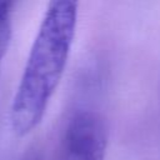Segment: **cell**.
Instances as JSON below:
<instances>
[{
    "label": "cell",
    "instance_id": "1",
    "mask_svg": "<svg viewBox=\"0 0 160 160\" xmlns=\"http://www.w3.org/2000/svg\"><path fill=\"white\" fill-rule=\"evenodd\" d=\"M78 25V2L48 5L10 106V126L25 136L41 122L69 61Z\"/></svg>",
    "mask_w": 160,
    "mask_h": 160
},
{
    "label": "cell",
    "instance_id": "2",
    "mask_svg": "<svg viewBox=\"0 0 160 160\" xmlns=\"http://www.w3.org/2000/svg\"><path fill=\"white\" fill-rule=\"evenodd\" d=\"M108 140L102 115L94 109H78L64 126L55 160H105Z\"/></svg>",
    "mask_w": 160,
    "mask_h": 160
},
{
    "label": "cell",
    "instance_id": "3",
    "mask_svg": "<svg viewBox=\"0 0 160 160\" xmlns=\"http://www.w3.org/2000/svg\"><path fill=\"white\" fill-rule=\"evenodd\" d=\"M12 6L11 1H0V72L12 35Z\"/></svg>",
    "mask_w": 160,
    "mask_h": 160
}]
</instances>
